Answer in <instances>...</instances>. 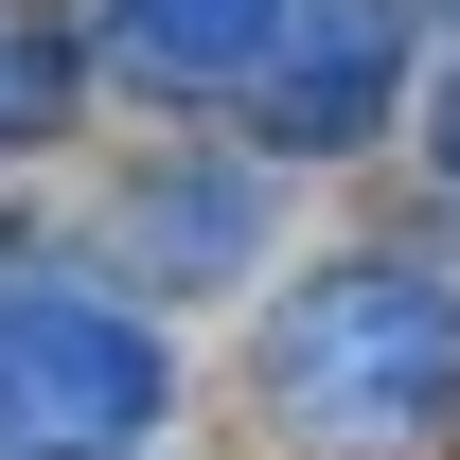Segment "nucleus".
I'll list each match as a JSON object with an SVG mask.
<instances>
[{
	"mask_svg": "<svg viewBox=\"0 0 460 460\" xmlns=\"http://www.w3.org/2000/svg\"><path fill=\"white\" fill-rule=\"evenodd\" d=\"M248 390L301 460H443L460 443V266L443 248H319L266 301Z\"/></svg>",
	"mask_w": 460,
	"mask_h": 460,
	"instance_id": "obj_1",
	"label": "nucleus"
},
{
	"mask_svg": "<svg viewBox=\"0 0 460 460\" xmlns=\"http://www.w3.org/2000/svg\"><path fill=\"white\" fill-rule=\"evenodd\" d=\"M160 407H177V337L142 319V284L0 248V460H107Z\"/></svg>",
	"mask_w": 460,
	"mask_h": 460,
	"instance_id": "obj_2",
	"label": "nucleus"
},
{
	"mask_svg": "<svg viewBox=\"0 0 460 460\" xmlns=\"http://www.w3.org/2000/svg\"><path fill=\"white\" fill-rule=\"evenodd\" d=\"M407 54H425V0H301L266 71H248V142L284 160H372V124L407 107Z\"/></svg>",
	"mask_w": 460,
	"mask_h": 460,
	"instance_id": "obj_3",
	"label": "nucleus"
},
{
	"mask_svg": "<svg viewBox=\"0 0 460 460\" xmlns=\"http://www.w3.org/2000/svg\"><path fill=\"white\" fill-rule=\"evenodd\" d=\"M248 248H266V160H142L124 177V266H142V301L248 284Z\"/></svg>",
	"mask_w": 460,
	"mask_h": 460,
	"instance_id": "obj_4",
	"label": "nucleus"
},
{
	"mask_svg": "<svg viewBox=\"0 0 460 460\" xmlns=\"http://www.w3.org/2000/svg\"><path fill=\"white\" fill-rule=\"evenodd\" d=\"M301 0H89V71H124V89H160V107H248V71H266V36H284Z\"/></svg>",
	"mask_w": 460,
	"mask_h": 460,
	"instance_id": "obj_5",
	"label": "nucleus"
},
{
	"mask_svg": "<svg viewBox=\"0 0 460 460\" xmlns=\"http://www.w3.org/2000/svg\"><path fill=\"white\" fill-rule=\"evenodd\" d=\"M71 107H89V18H0V160H54Z\"/></svg>",
	"mask_w": 460,
	"mask_h": 460,
	"instance_id": "obj_6",
	"label": "nucleus"
},
{
	"mask_svg": "<svg viewBox=\"0 0 460 460\" xmlns=\"http://www.w3.org/2000/svg\"><path fill=\"white\" fill-rule=\"evenodd\" d=\"M425 177H443V213H460V71L425 89Z\"/></svg>",
	"mask_w": 460,
	"mask_h": 460,
	"instance_id": "obj_7",
	"label": "nucleus"
},
{
	"mask_svg": "<svg viewBox=\"0 0 460 460\" xmlns=\"http://www.w3.org/2000/svg\"><path fill=\"white\" fill-rule=\"evenodd\" d=\"M107 460H142V443H107Z\"/></svg>",
	"mask_w": 460,
	"mask_h": 460,
	"instance_id": "obj_8",
	"label": "nucleus"
},
{
	"mask_svg": "<svg viewBox=\"0 0 460 460\" xmlns=\"http://www.w3.org/2000/svg\"><path fill=\"white\" fill-rule=\"evenodd\" d=\"M443 18H460V0H443Z\"/></svg>",
	"mask_w": 460,
	"mask_h": 460,
	"instance_id": "obj_9",
	"label": "nucleus"
}]
</instances>
